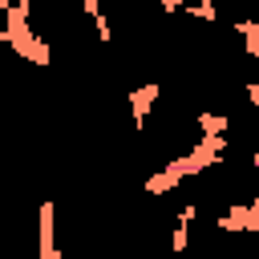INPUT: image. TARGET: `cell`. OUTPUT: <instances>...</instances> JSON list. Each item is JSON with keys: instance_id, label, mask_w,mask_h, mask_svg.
<instances>
[{"instance_id": "2", "label": "cell", "mask_w": 259, "mask_h": 259, "mask_svg": "<svg viewBox=\"0 0 259 259\" xmlns=\"http://www.w3.org/2000/svg\"><path fill=\"white\" fill-rule=\"evenodd\" d=\"M0 4H4V8H12L16 16H20V8H24V0H0Z\"/></svg>"}, {"instance_id": "1", "label": "cell", "mask_w": 259, "mask_h": 259, "mask_svg": "<svg viewBox=\"0 0 259 259\" xmlns=\"http://www.w3.org/2000/svg\"><path fill=\"white\" fill-rule=\"evenodd\" d=\"M12 32H16V12L0 4V36H12Z\"/></svg>"}]
</instances>
